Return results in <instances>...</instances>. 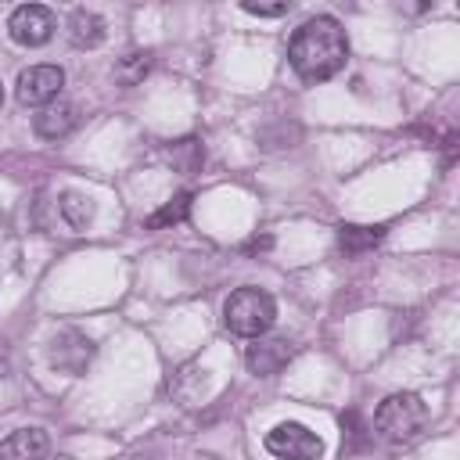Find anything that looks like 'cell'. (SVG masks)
Returning <instances> with one entry per match:
<instances>
[{"label":"cell","instance_id":"9c48e42d","mask_svg":"<svg viewBox=\"0 0 460 460\" xmlns=\"http://www.w3.org/2000/svg\"><path fill=\"white\" fill-rule=\"evenodd\" d=\"M93 356V345L90 338H83L79 331H65L61 338H54V349H50V363L58 370H68V374H83L86 363Z\"/></svg>","mask_w":460,"mask_h":460},{"label":"cell","instance_id":"8fae6325","mask_svg":"<svg viewBox=\"0 0 460 460\" xmlns=\"http://www.w3.org/2000/svg\"><path fill=\"white\" fill-rule=\"evenodd\" d=\"M68 40L75 47H97L104 40V18L93 14V11H86V7L72 11V18H68Z\"/></svg>","mask_w":460,"mask_h":460},{"label":"cell","instance_id":"3957f363","mask_svg":"<svg viewBox=\"0 0 460 460\" xmlns=\"http://www.w3.org/2000/svg\"><path fill=\"white\" fill-rule=\"evenodd\" d=\"M424 424H428V406L413 392H395L374 410V431L392 446L413 442L424 431Z\"/></svg>","mask_w":460,"mask_h":460},{"label":"cell","instance_id":"2e32d148","mask_svg":"<svg viewBox=\"0 0 460 460\" xmlns=\"http://www.w3.org/2000/svg\"><path fill=\"white\" fill-rule=\"evenodd\" d=\"M11 374V352L0 345V377H7Z\"/></svg>","mask_w":460,"mask_h":460},{"label":"cell","instance_id":"277c9868","mask_svg":"<svg viewBox=\"0 0 460 460\" xmlns=\"http://www.w3.org/2000/svg\"><path fill=\"white\" fill-rule=\"evenodd\" d=\"M266 449L280 460H320L323 456V442L316 431H309L305 424L284 420L277 428L266 431Z\"/></svg>","mask_w":460,"mask_h":460},{"label":"cell","instance_id":"4fadbf2b","mask_svg":"<svg viewBox=\"0 0 460 460\" xmlns=\"http://www.w3.org/2000/svg\"><path fill=\"white\" fill-rule=\"evenodd\" d=\"M377 241H381V226H341V234H338V244L345 255H359L363 248H370Z\"/></svg>","mask_w":460,"mask_h":460},{"label":"cell","instance_id":"7a4b0ae2","mask_svg":"<svg viewBox=\"0 0 460 460\" xmlns=\"http://www.w3.org/2000/svg\"><path fill=\"white\" fill-rule=\"evenodd\" d=\"M277 320V302L262 288H237L223 302V323L237 338H262Z\"/></svg>","mask_w":460,"mask_h":460},{"label":"cell","instance_id":"e0dca14e","mask_svg":"<svg viewBox=\"0 0 460 460\" xmlns=\"http://www.w3.org/2000/svg\"><path fill=\"white\" fill-rule=\"evenodd\" d=\"M0 104H4V86H0Z\"/></svg>","mask_w":460,"mask_h":460},{"label":"cell","instance_id":"30bf717a","mask_svg":"<svg viewBox=\"0 0 460 460\" xmlns=\"http://www.w3.org/2000/svg\"><path fill=\"white\" fill-rule=\"evenodd\" d=\"M32 126H36V137H43V140H61V137H68L72 126H75V108L58 97V101H50V104L40 108V115H36Z\"/></svg>","mask_w":460,"mask_h":460},{"label":"cell","instance_id":"6da1fadb","mask_svg":"<svg viewBox=\"0 0 460 460\" xmlns=\"http://www.w3.org/2000/svg\"><path fill=\"white\" fill-rule=\"evenodd\" d=\"M345 58H349V40L331 14H316L302 22L288 40V61L305 83L331 79L334 72H341Z\"/></svg>","mask_w":460,"mask_h":460},{"label":"cell","instance_id":"9a60e30c","mask_svg":"<svg viewBox=\"0 0 460 460\" xmlns=\"http://www.w3.org/2000/svg\"><path fill=\"white\" fill-rule=\"evenodd\" d=\"M244 11H248V14H262V18H277V14H288L291 4H288V0H280V4H255V0H244Z\"/></svg>","mask_w":460,"mask_h":460},{"label":"cell","instance_id":"7c38bea8","mask_svg":"<svg viewBox=\"0 0 460 460\" xmlns=\"http://www.w3.org/2000/svg\"><path fill=\"white\" fill-rule=\"evenodd\" d=\"M61 216H65V223L72 230H86V223L93 219V201L86 194H79V190H65L61 194Z\"/></svg>","mask_w":460,"mask_h":460},{"label":"cell","instance_id":"8992f818","mask_svg":"<svg viewBox=\"0 0 460 460\" xmlns=\"http://www.w3.org/2000/svg\"><path fill=\"white\" fill-rule=\"evenodd\" d=\"M61 86H65V72H61L58 65H32V68H25V72L18 75L14 93H18V101L29 104V108H43V104L58 101Z\"/></svg>","mask_w":460,"mask_h":460},{"label":"cell","instance_id":"5bb4252c","mask_svg":"<svg viewBox=\"0 0 460 460\" xmlns=\"http://www.w3.org/2000/svg\"><path fill=\"white\" fill-rule=\"evenodd\" d=\"M187 208H190V194L183 190V194H176L169 205H162L155 216H147V226L151 230H158V226H169V223H180L183 216H187Z\"/></svg>","mask_w":460,"mask_h":460},{"label":"cell","instance_id":"52a82bcc","mask_svg":"<svg viewBox=\"0 0 460 460\" xmlns=\"http://www.w3.org/2000/svg\"><path fill=\"white\" fill-rule=\"evenodd\" d=\"M291 356H295V345L288 338H255V345H248V352H244V363L252 374L273 377L288 367Z\"/></svg>","mask_w":460,"mask_h":460},{"label":"cell","instance_id":"5b68a950","mask_svg":"<svg viewBox=\"0 0 460 460\" xmlns=\"http://www.w3.org/2000/svg\"><path fill=\"white\" fill-rule=\"evenodd\" d=\"M7 32L22 47H43L54 36V14L43 4H22L7 18Z\"/></svg>","mask_w":460,"mask_h":460},{"label":"cell","instance_id":"ba28073f","mask_svg":"<svg viewBox=\"0 0 460 460\" xmlns=\"http://www.w3.org/2000/svg\"><path fill=\"white\" fill-rule=\"evenodd\" d=\"M50 435L43 428H18L0 442V460H47Z\"/></svg>","mask_w":460,"mask_h":460}]
</instances>
